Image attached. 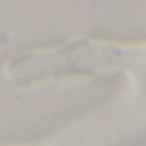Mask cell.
Masks as SVG:
<instances>
[{
  "label": "cell",
  "instance_id": "6da1fadb",
  "mask_svg": "<svg viewBox=\"0 0 146 146\" xmlns=\"http://www.w3.org/2000/svg\"><path fill=\"white\" fill-rule=\"evenodd\" d=\"M130 59H132V50L128 48L91 41V39H80V41H71L57 48L16 52L5 62L2 73L11 84L23 87V84H32V82H41V80L59 78V75L116 73L125 68Z\"/></svg>",
  "mask_w": 146,
  "mask_h": 146
}]
</instances>
